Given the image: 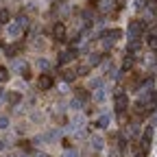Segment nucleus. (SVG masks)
I'll list each match as a JSON object with an SVG mask.
<instances>
[{
    "instance_id": "5",
    "label": "nucleus",
    "mask_w": 157,
    "mask_h": 157,
    "mask_svg": "<svg viewBox=\"0 0 157 157\" xmlns=\"http://www.w3.org/2000/svg\"><path fill=\"white\" fill-rule=\"evenodd\" d=\"M22 29H24V26H20L17 22H15V24H9V35H11V37H17L20 33H22Z\"/></svg>"
},
{
    "instance_id": "12",
    "label": "nucleus",
    "mask_w": 157,
    "mask_h": 157,
    "mask_svg": "<svg viewBox=\"0 0 157 157\" xmlns=\"http://www.w3.org/2000/svg\"><path fill=\"white\" fill-rule=\"evenodd\" d=\"M5 81H9V70L0 66V83H5Z\"/></svg>"
},
{
    "instance_id": "17",
    "label": "nucleus",
    "mask_w": 157,
    "mask_h": 157,
    "mask_svg": "<svg viewBox=\"0 0 157 157\" xmlns=\"http://www.w3.org/2000/svg\"><path fill=\"white\" fill-rule=\"evenodd\" d=\"M33 157H48V155H46V153H35Z\"/></svg>"
},
{
    "instance_id": "18",
    "label": "nucleus",
    "mask_w": 157,
    "mask_h": 157,
    "mask_svg": "<svg viewBox=\"0 0 157 157\" xmlns=\"http://www.w3.org/2000/svg\"><path fill=\"white\" fill-rule=\"evenodd\" d=\"M5 146H7V142H2V140H0V151H5Z\"/></svg>"
},
{
    "instance_id": "8",
    "label": "nucleus",
    "mask_w": 157,
    "mask_h": 157,
    "mask_svg": "<svg viewBox=\"0 0 157 157\" xmlns=\"http://www.w3.org/2000/svg\"><path fill=\"white\" fill-rule=\"evenodd\" d=\"M105 98H107V92L105 90H96V94H94V101L96 103H103Z\"/></svg>"
},
{
    "instance_id": "3",
    "label": "nucleus",
    "mask_w": 157,
    "mask_h": 157,
    "mask_svg": "<svg viewBox=\"0 0 157 157\" xmlns=\"http://www.w3.org/2000/svg\"><path fill=\"white\" fill-rule=\"evenodd\" d=\"M13 70L20 72V74H24V76L29 74V72H26V63L22 61V59H15V61H13Z\"/></svg>"
},
{
    "instance_id": "19",
    "label": "nucleus",
    "mask_w": 157,
    "mask_h": 157,
    "mask_svg": "<svg viewBox=\"0 0 157 157\" xmlns=\"http://www.w3.org/2000/svg\"><path fill=\"white\" fill-rule=\"evenodd\" d=\"M5 96H7L5 92H0V103H2V101H5Z\"/></svg>"
},
{
    "instance_id": "7",
    "label": "nucleus",
    "mask_w": 157,
    "mask_h": 157,
    "mask_svg": "<svg viewBox=\"0 0 157 157\" xmlns=\"http://www.w3.org/2000/svg\"><path fill=\"white\" fill-rule=\"evenodd\" d=\"M92 146H94V151H103V146H105L103 137H92Z\"/></svg>"
},
{
    "instance_id": "16",
    "label": "nucleus",
    "mask_w": 157,
    "mask_h": 157,
    "mask_svg": "<svg viewBox=\"0 0 157 157\" xmlns=\"http://www.w3.org/2000/svg\"><path fill=\"white\" fill-rule=\"evenodd\" d=\"M9 127V118H0V129H7Z\"/></svg>"
},
{
    "instance_id": "2",
    "label": "nucleus",
    "mask_w": 157,
    "mask_h": 157,
    "mask_svg": "<svg viewBox=\"0 0 157 157\" xmlns=\"http://www.w3.org/2000/svg\"><path fill=\"white\" fill-rule=\"evenodd\" d=\"M63 35H66V26L57 22V24L52 26V37H55V39H63Z\"/></svg>"
},
{
    "instance_id": "1",
    "label": "nucleus",
    "mask_w": 157,
    "mask_h": 157,
    "mask_svg": "<svg viewBox=\"0 0 157 157\" xmlns=\"http://www.w3.org/2000/svg\"><path fill=\"white\" fill-rule=\"evenodd\" d=\"M50 85H52V78H50L48 74H42V76L37 78V87H39V90H48Z\"/></svg>"
},
{
    "instance_id": "4",
    "label": "nucleus",
    "mask_w": 157,
    "mask_h": 157,
    "mask_svg": "<svg viewBox=\"0 0 157 157\" xmlns=\"http://www.w3.org/2000/svg\"><path fill=\"white\" fill-rule=\"evenodd\" d=\"M7 101H9L11 105H15V103L22 101V94H20V92H9V94H7Z\"/></svg>"
},
{
    "instance_id": "10",
    "label": "nucleus",
    "mask_w": 157,
    "mask_h": 157,
    "mask_svg": "<svg viewBox=\"0 0 157 157\" xmlns=\"http://www.w3.org/2000/svg\"><path fill=\"white\" fill-rule=\"evenodd\" d=\"M9 17H11V15H9L7 9H0V24H7V22H9Z\"/></svg>"
},
{
    "instance_id": "6",
    "label": "nucleus",
    "mask_w": 157,
    "mask_h": 157,
    "mask_svg": "<svg viewBox=\"0 0 157 157\" xmlns=\"http://www.w3.org/2000/svg\"><path fill=\"white\" fill-rule=\"evenodd\" d=\"M83 124H85V118H83L81 113H78V116L74 118V120H72V129H81Z\"/></svg>"
},
{
    "instance_id": "20",
    "label": "nucleus",
    "mask_w": 157,
    "mask_h": 157,
    "mask_svg": "<svg viewBox=\"0 0 157 157\" xmlns=\"http://www.w3.org/2000/svg\"><path fill=\"white\" fill-rule=\"evenodd\" d=\"M153 122H155V124H157V116H155V118H153Z\"/></svg>"
},
{
    "instance_id": "21",
    "label": "nucleus",
    "mask_w": 157,
    "mask_h": 157,
    "mask_svg": "<svg viewBox=\"0 0 157 157\" xmlns=\"http://www.w3.org/2000/svg\"><path fill=\"white\" fill-rule=\"evenodd\" d=\"M9 157H17V155H15V153H11V155H9Z\"/></svg>"
},
{
    "instance_id": "9",
    "label": "nucleus",
    "mask_w": 157,
    "mask_h": 157,
    "mask_svg": "<svg viewBox=\"0 0 157 157\" xmlns=\"http://www.w3.org/2000/svg\"><path fill=\"white\" fill-rule=\"evenodd\" d=\"M109 122H111V118L105 113V116H101V120H98V127H101V129H105V127H109Z\"/></svg>"
},
{
    "instance_id": "22",
    "label": "nucleus",
    "mask_w": 157,
    "mask_h": 157,
    "mask_svg": "<svg viewBox=\"0 0 157 157\" xmlns=\"http://www.w3.org/2000/svg\"><path fill=\"white\" fill-rule=\"evenodd\" d=\"M155 157H157V144H155Z\"/></svg>"
},
{
    "instance_id": "11",
    "label": "nucleus",
    "mask_w": 157,
    "mask_h": 157,
    "mask_svg": "<svg viewBox=\"0 0 157 157\" xmlns=\"http://www.w3.org/2000/svg\"><path fill=\"white\" fill-rule=\"evenodd\" d=\"M37 68L39 70H48L50 68V61H48V59H37Z\"/></svg>"
},
{
    "instance_id": "14",
    "label": "nucleus",
    "mask_w": 157,
    "mask_h": 157,
    "mask_svg": "<svg viewBox=\"0 0 157 157\" xmlns=\"http://www.w3.org/2000/svg\"><path fill=\"white\" fill-rule=\"evenodd\" d=\"M5 52H7V57H13V55L17 52V46H15V44H11V46H7V48H5Z\"/></svg>"
},
{
    "instance_id": "13",
    "label": "nucleus",
    "mask_w": 157,
    "mask_h": 157,
    "mask_svg": "<svg viewBox=\"0 0 157 157\" xmlns=\"http://www.w3.org/2000/svg\"><path fill=\"white\" fill-rule=\"evenodd\" d=\"M72 57H74V52H70V50H68V52H61V57H59V61H61V63H66V61H70Z\"/></svg>"
},
{
    "instance_id": "15",
    "label": "nucleus",
    "mask_w": 157,
    "mask_h": 157,
    "mask_svg": "<svg viewBox=\"0 0 157 157\" xmlns=\"http://www.w3.org/2000/svg\"><path fill=\"white\" fill-rule=\"evenodd\" d=\"M26 22H29L26 15H20V17H17V24H20V26H26Z\"/></svg>"
}]
</instances>
